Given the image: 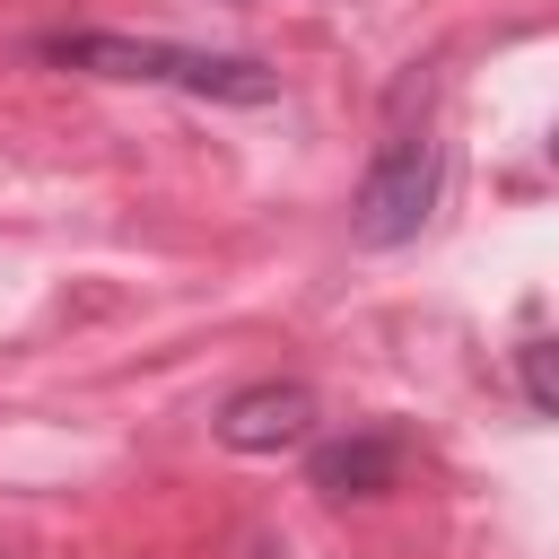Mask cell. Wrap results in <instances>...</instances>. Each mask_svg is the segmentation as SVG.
Instances as JSON below:
<instances>
[{"mask_svg": "<svg viewBox=\"0 0 559 559\" xmlns=\"http://www.w3.org/2000/svg\"><path fill=\"white\" fill-rule=\"evenodd\" d=\"M52 70H87V79H122V87H175L201 105H271L280 70L253 52H201V44H166V35H114V26H61L26 44Z\"/></svg>", "mask_w": 559, "mask_h": 559, "instance_id": "1", "label": "cell"}, {"mask_svg": "<svg viewBox=\"0 0 559 559\" xmlns=\"http://www.w3.org/2000/svg\"><path fill=\"white\" fill-rule=\"evenodd\" d=\"M437 201H445V140L428 122H393L384 148L367 157L358 192H349V236L367 253H402V245H419Z\"/></svg>", "mask_w": 559, "mask_h": 559, "instance_id": "2", "label": "cell"}, {"mask_svg": "<svg viewBox=\"0 0 559 559\" xmlns=\"http://www.w3.org/2000/svg\"><path fill=\"white\" fill-rule=\"evenodd\" d=\"M314 428H323V402H314V384H297V376L236 384V393L218 402V419H210V437H218L227 454H297V445H314Z\"/></svg>", "mask_w": 559, "mask_h": 559, "instance_id": "3", "label": "cell"}, {"mask_svg": "<svg viewBox=\"0 0 559 559\" xmlns=\"http://www.w3.org/2000/svg\"><path fill=\"white\" fill-rule=\"evenodd\" d=\"M402 463H411L402 428H349V437H323L306 454V480L323 498H384V489H402Z\"/></svg>", "mask_w": 559, "mask_h": 559, "instance_id": "4", "label": "cell"}, {"mask_svg": "<svg viewBox=\"0 0 559 559\" xmlns=\"http://www.w3.org/2000/svg\"><path fill=\"white\" fill-rule=\"evenodd\" d=\"M515 367H524V411H533V419H550V411H559V384H550V341L533 332V341L515 349Z\"/></svg>", "mask_w": 559, "mask_h": 559, "instance_id": "5", "label": "cell"}]
</instances>
